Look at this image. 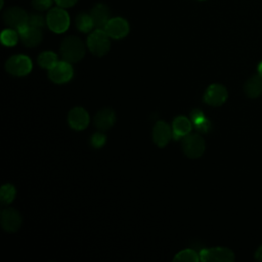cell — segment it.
I'll return each instance as SVG.
<instances>
[{"label": "cell", "instance_id": "obj_1", "mask_svg": "<svg viewBox=\"0 0 262 262\" xmlns=\"http://www.w3.org/2000/svg\"><path fill=\"white\" fill-rule=\"evenodd\" d=\"M60 54L63 60L78 62L85 54V46L82 40L76 36H69L60 44Z\"/></svg>", "mask_w": 262, "mask_h": 262}, {"label": "cell", "instance_id": "obj_2", "mask_svg": "<svg viewBox=\"0 0 262 262\" xmlns=\"http://www.w3.org/2000/svg\"><path fill=\"white\" fill-rule=\"evenodd\" d=\"M108 37L110 36L104 30L96 29L95 31H93L87 39V46L90 52L98 57L105 55L111 47Z\"/></svg>", "mask_w": 262, "mask_h": 262}, {"label": "cell", "instance_id": "obj_3", "mask_svg": "<svg viewBox=\"0 0 262 262\" xmlns=\"http://www.w3.org/2000/svg\"><path fill=\"white\" fill-rule=\"evenodd\" d=\"M181 147L186 157L190 159H198L204 154L206 149V143L201 135L195 133H188L182 137Z\"/></svg>", "mask_w": 262, "mask_h": 262}, {"label": "cell", "instance_id": "obj_4", "mask_svg": "<svg viewBox=\"0 0 262 262\" xmlns=\"http://www.w3.org/2000/svg\"><path fill=\"white\" fill-rule=\"evenodd\" d=\"M46 24L54 33H63L70 26V16L62 7H55L49 10L46 16Z\"/></svg>", "mask_w": 262, "mask_h": 262}, {"label": "cell", "instance_id": "obj_5", "mask_svg": "<svg viewBox=\"0 0 262 262\" xmlns=\"http://www.w3.org/2000/svg\"><path fill=\"white\" fill-rule=\"evenodd\" d=\"M32 61L26 55H13L5 62V70L8 74L16 77L28 75L32 71Z\"/></svg>", "mask_w": 262, "mask_h": 262}, {"label": "cell", "instance_id": "obj_6", "mask_svg": "<svg viewBox=\"0 0 262 262\" xmlns=\"http://www.w3.org/2000/svg\"><path fill=\"white\" fill-rule=\"evenodd\" d=\"M200 259L203 262H232L234 261V254L228 248L216 247L202 250Z\"/></svg>", "mask_w": 262, "mask_h": 262}, {"label": "cell", "instance_id": "obj_7", "mask_svg": "<svg viewBox=\"0 0 262 262\" xmlns=\"http://www.w3.org/2000/svg\"><path fill=\"white\" fill-rule=\"evenodd\" d=\"M74 75L71 63L67 60L57 61L48 72L49 79L55 84H63L69 82Z\"/></svg>", "mask_w": 262, "mask_h": 262}, {"label": "cell", "instance_id": "obj_8", "mask_svg": "<svg viewBox=\"0 0 262 262\" xmlns=\"http://www.w3.org/2000/svg\"><path fill=\"white\" fill-rule=\"evenodd\" d=\"M29 15L27 12L19 7H10L3 14L4 23L10 27L11 29H15L16 31L23 26L28 24Z\"/></svg>", "mask_w": 262, "mask_h": 262}, {"label": "cell", "instance_id": "obj_9", "mask_svg": "<svg viewBox=\"0 0 262 262\" xmlns=\"http://www.w3.org/2000/svg\"><path fill=\"white\" fill-rule=\"evenodd\" d=\"M227 96V90L223 85L212 84L207 88L204 95V100L209 105L219 106L226 101Z\"/></svg>", "mask_w": 262, "mask_h": 262}, {"label": "cell", "instance_id": "obj_10", "mask_svg": "<svg viewBox=\"0 0 262 262\" xmlns=\"http://www.w3.org/2000/svg\"><path fill=\"white\" fill-rule=\"evenodd\" d=\"M21 225V216L13 208L1 211V226L6 232H16Z\"/></svg>", "mask_w": 262, "mask_h": 262}, {"label": "cell", "instance_id": "obj_11", "mask_svg": "<svg viewBox=\"0 0 262 262\" xmlns=\"http://www.w3.org/2000/svg\"><path fill=\"white\" fill-rule=\"evenodd\" d=\"M23 44L27 47H35L42 41V33L39 28L30 26L29 24L23 26L17 30Z\"/></svg>", "mask_w": 262, "mask_h": 262}, {"label": "cell", "instance_id": "obj_12", "mask_svg": "<svg viewBox=\"0 0 262 262\" xmlns=\"http://www.w3.org/2000/svg\"><path fill=\"white\" fill-rule=\"evenodd\" d=\"M104 31L111 38L121 39L127 36L129 32V25L127 20L122 17H114L108 20Z\"/></svg>", "mask_w": 262, "mask_h": 262}, {"label": "cell", "instance_id": "obj_13", "mask_svg": "<svg viewBox=\"0 0 262 262\" xmlns=\"http://www.w3.org/2000/svg\"><path fill=\"white\" fill-rule=\"evenodd\" d=\"M172 136H173V130L166 122L159 121L155 124L152 129V139H154V142L159 147L166 146Z\"/></svg>", "mask_w": 262, "mask_h": 262}, {"label": "cell", "instance_id": "obj_14", "mask_svg": "<svg viewBox=\"0 0 262 262\" xmlns=\"http://www.w3.org/2000/svg\"><path fill=\"white\" fill-rule=\"evenodd\" d=\"M68 122L74 130H84L89 124V115L83 107L77 106L70 111Z\"/></svg>", "mask_w": 262, "mask_h": 262}, {"label": "cell", "instance_id": "obj_15", "mask_svg": "<svg viewBox=\"0 0 262 262\" xmlns=\"http://www.w3.org/2000/svg\"><path fill=\"white\" fill-rule=\"evenodd\" d=\"M93 122L97 129L101 131L108 130L116 122V113L110 107L102 108L96 113Z\"/></svg>", "mask_w": 262, "mask_h": 262}, {"label": "cell", "instance_id": "obj_16", "mask_svg": "<svg viewBox=\"0 0 262 262\" xmlns=\"http://www.w3.org/2000/svg\"><path fill=\"white\" fill-rule=\"evenodd\" d=\"M110 14L111 13H110V9L107 6H105L104 4H101V3L96 4L91 9V12H90V15L94 23V28L104 30L106 24L111 19Z\"/></svg>", "mask_w": 262, "mask_h": 262}, {"label": "cell", "instance_id": "obj_17", "mask_svg": "<svg viewBox=\"0 0 262 262\" xmlns=\"http://www.w3.org/2000/svg\"><path fill=\"white\" fill-rule=\"evenodd\" d=\"M244 91L250 98L260 96L262 94V76L258 74L249 78L244 85Z\"/></svg>", "mask_w": 262, "mask_h": 262}, {"label": "cell", "instance_id": "obj_18", "mask_svg": "<svg viewBox=\"0 0 262 262\" xmlns=\"http://www.w3.org/2000/svg\"><path fill=\"white\" fill-rule=\"evenodd\" d=\"M173 135L177 139L178 137H183L190 133L191 131V123L186 117L179 116L176 117L172 123Z\"/></svg>", "mask_w": 262, "mask_h": 262}, {"label": "cell", "instance_id": "obj_19", "mask_svg": "<svg viewBox=\"0 0 262 262\" xmlns=\"http://www.w3.org/2000/svg\"><path fill=\"white\" fill-rule=\"evenodd\" d=\"M76 26L79 31L83 33H88L94 28V23L90 14L82 12L76 17Z\"/></svg>", "mask_w": 262, "mask_h": 262}, {"label": "cell", "instance_id": "obj_20", "mask_svg": "<svg viewBox=\"0 0 262 262\" xmlns=\"http://www.w3.org/2000/svg\"><path fill=\"white\" fill-rule=\"evenodd\" d=\"M57 61V55L52 51H44L38 56V63L43 69L50 70Z\"/></svg>", "mask_w": 262, "mask_h": 262}, {"label": "cell", "instance_id": "obj_21", "mask_svg": "<svg viewBox=\"0 0 262 262\" xmlns=\"http://www.w3.org/2000/svg\"><path fill=\"white\" fill-rule=\"evenodd\" d=\"M199 260H201L200 254L198 255V253L191 249H185L176 254L173 258L174 262H198Z\"/></svg>", "mask_w": 262, "mask_h": 262}, {"label": "cell", "instance_id": "obj_22", "mask_svg": "<svg viewBox=\"0 0 262 262\" xmlns=\"http://www.w3.org/2000/svg\"><path fill=\"white\" fill-rule=\"evenodd\" d=\"M19 35L13 29H6L1 33V42L5 46H13L17 43Z\"/></svg>", "mask_w": 262, "mask_h": 262}, {"label": "cell", "instance_id": "obj_23", "mask_svg": "<svg viewBox=\"0 0 262 262\" xmlns=\"http://www.w3.org/2000/svg\"><path fill=\"white\" fill-rule=\"evenodd\" d=\"M15 196V188L12 184H4L0 188V201L3 204H10Z\"/></svg>", "mask_w": 262, "mask_h": 262}, {"label": "cell", "instance_id": "obj_24", "mask_svg": "<svg viewBox=\"0 0 262 262\" xmlns=\"http://www.w3.org/2000/svg\"><path fill=\"white\" fill-rule=\"evenodd\" d=\"M46 23V19L43 17V15L39 14V13H32L29 15V19H28V24L30 26L36 27V28H42L44 27Z\"/></svg>", "mask_w": 262, "mask_h": 262}, {"label": "cell", "instance_id": "obj_25", "mask_svg": "<svg viewBox=\"0 0 262 262\" xmlns=\"http://www.w3.org/2000/svg\"><path fill=\"white\" fill-rule=\"evenodd\" d=\"M52 4V0H33L32 5L36 10L43 11L48 9Z\"/></svg>", "mask_w": 262, "mask_h": 262}, {"label": "cell", "instance_id": "obj_26", "mask_svg": "<svg viewBox=\"0 0 262 262\" xmlns=\"http://www.w3.org/2000/svg\"><path fill=\"white\" fill-rule=\"evenodd\" d=\"M105 142V136L100 133V132H97L95 134H93L92 138H91V143L94 147H100L104 144Z\"/></svg>", "mask_w": 262, "mask_h": 262}, {"label": "cell", "instance_id": "obj_27", "mask_svg": "<svg viewBox=\"0 0 262 262\" xmlns=\"http://www.w3.org/2000/svg\"><path fill=\"white\" fill-rule=\"evenodd\" d=\"M60 7H71L77 3L78 0H54Z\"/></svg>", "mask_w": 262, "mask_h": 262}, {"label": "cell", "instance_id": "obj_28", "mask_svg": "<svg viewBox=\"0 0 262 262\" xmlns=\"http://www.w3.org/2000/svg\"><path fill=\"white\" fill-rule=\"evenodd\" d=\"M255 259L262 262V246L256 251V253H255Z\"/></svg>", "mask_w": 262, "mask_h": 262}, {"label": "cell", "instance_id": "obj_29", "mask_svg": "<svg viewBox=\"0 0 262 262\" xmlns=\"http://www.w3.org/2000/svg\"><path fill=\"white\" fill-rule=\"evenodd\" d=\"M258 73H259V75L262 76V61L258 66Z\"/></svg>", "mask_w": 262, "mask_h": 262}]
</instances>
